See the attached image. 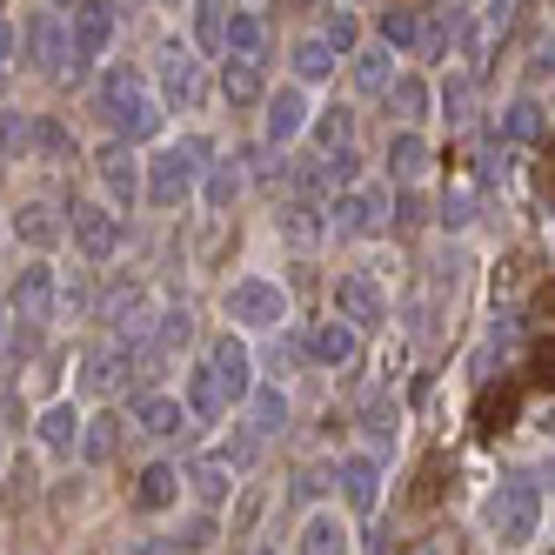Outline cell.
<instances>
[{
	"label": "cell",
	"mask_w": 555,
	"mask_h": 555,
	"mask_svg": "<svg viewBox=\"0 0 555 555\" xmlns=\"http://www.w3.org/2000/svg\"><path fill=\"white\" fill-rule=\"evenodd\" d=\"M194 154H202V147H168L162 154V162H154V202H162V208H175L181 202V194L194 188V168H202V162H194Z\"/></svg>",
	"instance_id": "5"
},
{
	"label": "cell",
	"mask_w": 555,
	"mask_h": 555,
	"mask_svg": "<svg viewBox=\"0 0 555 555\" xmlns=\"http://www.w3.org/2000/svg\"><path fill=\"white\" fill-rule=\"evenodd\" d=\"M508 415H515V395H508V388H502V395L489 388V395H482V428L495 435V422H508Z\"/></svg>",
	"instance_id": "20"
},
{
	"label": "cell",
	"mask_w": 555,
	"mask_h": 555,
	"mask_svg": "<svg viewBox=\"0 0 555 555\" xmlns=\"http://www.w3.org/2000/svg\"><path fill=\"white\" fill-rule=\"evenodd\" d=\"M234 188H242V175H234V168H221V175L208 181V202H215V208H228V202H234Z\"/></svg>",
	"instance_id": "24"
},
{
	"label": "cell",
	"mask_w": 555,
	"mask_h": 555,
	"mask_svg": "<svg viewBox=\"0 0 555 555\" xmlns=\"http://www.w3.org/2000/svg\"><path fill=\"white\" fill-rule=\"evenodd\" d=\"M27 221H14L21 234H27V242H54V221H48V208H21Z\"/></svg>",
	"instance_id": "21"
},
{
	"label": "cell",
	"mask_w": 555,
	"mask_h": 555,
	"mask_svg": "<svg viewBox=\"0 0 555 555\" xmlns=\"http://www.w3.org/2000/svg\"><path fill=\"white\" fill-rule=\"evenodd\" d=\"M14 308H21V322H48V308H54V282H48V268H41V261H34V268H21Z\"/></svg>",
	"instance_id": "9"
},
{
	"label": "cell",
	"mask_w": 555,
	"mask_h": 555,
	"mask_svg": "<svg viewBox=\"0 0 555 555\" xmlns=\"http://www.w3.org/2000/svg\"><path fill=\"white\" fill-rule=\"evenodd\" d=\"M535 522H542V495H535L529 482H502V489L489 495V535H495V542L522 548V542L535 535Z\"/></svg>",
	"instance_id": "1"
},
{
	"label": "cell",
	"mask_w": 555,
	"mask_h": 555,
	"mask_svg": "<svg viewBox=\"0 0 555 555\" xmlns=\"http://www.w3.org/2000/svg\"><path fill=\"white\" fill-rule=\"evenodd\" d=\"M335 314L354 322V328H382L388 322V301H382V288L369 282V274H341V282H335Z\"/></svg>",
	"instance_id": "3"
},
{
	"label": "cell",
	"mask_w": 555,
	"mask_h": 555,
	"mask_svg": "<svg viewBox=\"0 0 555 555\" xmlns=\"http://www.w3.org/2000/svg\"><path fill=\"white\" fill-rule=\"evenodd\" d=\"M81 409H74V402H61V409H48L41 415V442L54 449V455H74V449H81Z\"/></svg>",
	"instance_id": "12"
},
{
	"label": "cell",
	"mask_w": 555,
	"mask_h": 555,
	"mask_svg": "<svg viewBox=\"0 0 555 555\" xmlns=\"http://www.w3.org/2000/svg\"><path fill=\"white\" fill-rule=\"evenodd\" d=\"M228 41H234V48H242V54H255V48H261V21H248V14H242V21H234V27H228Z\"/></svg>",
	"instance_id": "22"
},
{
	"label": "cell",
	"mask_w": 555,
	"mask_h": 555,
	"mask_svg": "<svg viewBox=\"0 0 555 555\" xmlns=\"http://www.w3.org/2000/svg\"><path fill=\"white\" fill-rule=\"evenodd\" d=\"M335 228L341 234H375L382 228V202H375V194H348V202L335 208Z\"/></svg>",
	"instance_id": "17"
},
{
	"label": "cell",
	"mask_w": 555,
	"mask_h": 555,
	"mask_svg": "<svg viewBox=\"0 0 555 555\" xmlns=\"http://www.w3.org/2000/svg\"><path fill=\"white\" fill-rule=\"evenodd\" d=\"M101 181H107V194H114V202H134V188H141V175H134V154L128 147H107L101 154Z\"/></svg>",
	"instance_id": "15"
},
{
	"label": "cell",
	"mask_w": 555,
	"mask_h": 555,
	"mask_svg": "<svg viewBox=\"0 0 555 555\" xmlns=\"http://www.w3.org/2000/svg\"><path fill=\"white\" fill-rule=\"evenodd\" d=\"M0 61H8V27H0Z\"/></svg>",
	"instance_id": "27"
},
{
	"label": "cell",
	"mask_w": 555,
	"mask_h": 555,
	"mask_svg": "<svg viewBox=\"0 0 555 555\" xmlns=\"http://www.w3.org/2000/svg\"><path fill=\"white\" fill-rule=\"evenodd\" d=\"M74 248H81L88 261H114V248H121V221H114L107 208H74Z\"/></svg>",
	"instance_id": "4"
},
{
	"label": "cell",
	"mask_w": 555,
	"mask_h": 555,
	"mask_svg": "<svg viewBox=\"0 0 555 555\" xmlns=\"http://www.w3.org/2000/svg\"><path fill=\"white\" fill-rule=\"evenodd\" d=\"M134 422H141V435L168 442V435H181V428H188V409L175 402V395H134Z\"/></svg>",
	"instance_id": "6"
},
{
	"label": "cell",
	"mask_w": 555,
	"mask_h": 555,
	"mask_svg": "<svg viewBox=\"0 0 555 555\" xmlns=\"http://www.w3.org/2000/svg\"><path fill=\"white\" fill-rule=\"evenodd\" d=\"M341 495H348V508H375L382 502V475H375L369 455H348L341 462Z\"/></svg>",
	"instance_id": "10"
},
{
	"label": "cell",
	"mask_w": 555,
	"mask_h": 555,
	"mask_svg": "<svg viewBox=\"0 0 555 555\" xmlns=\"http://www.w3.org/2000/svg\"><path fill=\"white\" fill-rule=\"evenodd\" d=\"M128 555H181V542H168V535H147V542H134Z\"/></svg>",
	"instance_id": "25"
},
{
	"label": "cell",
	"mask_w": 555,
	"mask_h": 555,
	"mask_svg": "<svg viewBox=\"0 0 555 555\" xmlns=\"http://www.w3.org/2000/svg\"><path fill=\"white\" fill-rule=\"evenodd\" d=\"M188 482H194V495H202V502H221L228 482H234V475H228V455H202V462L188 468Z\"/></svg>",
	"instance_id": "18"
},
{
	"label": "cell",
	"mask_w": 555,
	"mask_h": 555,
	"mask_svg": "<svg viewBox=\"0 0 555 555\" xmlns=\"http://www.w3.org/2000/svg\"><path fill=\"white\" fill-rule=\"evenodd\" d=\"M308 354H314V362H328V369L354 362V322H314V335H308Z\"/></svg>",
	"instance_id": "8"
},
{
	"label": "cell",
	"mask_w": 555,
	"mask_h": 555,
	"mask_svg": "<svg viewBox=\"0 0 555 555\" xmlns=\"http://www.w3.org/2000/svg\"><path fill=\"white\" fill-rule=\"evenodd\" d=\"M548 181H555V147H548Z\"/></svg>",
	"instance_id": "28"
},
{
	"label": "cell",
	"mask_w": 555,
	"mask_h": 555,
	"mask_svg": "<svg viewBox=\"0 0 555 555\" xmlns=\"http://www.w3.org/2000/svg\"><path fill=\"white\" fill-rule=\"evenodd\" d=\"M188 402H194V415H208V422L228 409V382L215 375V362H202V369L188 375Z\"/></svg>",
	"instance_id": "14"
},
{
	"label": "cell",
	"mask_w": 555,
	"mask_h": 555,
	"mask_svg": "<svg viewBox=\"0 0 555 555\" xmlns=\"http://www.w3.org/2000/svg\"><path fill=\"white\" fill-rule=\"evenodd\" d=\"M301 555H348V529H341V515H308L301 522Z\"/></svg>",
	"instance_id": "13"
},
{
	"label": "cell",
	"mask_w": 555,
	"mask_h": 555,
	"mask_svg": "<svg viewBox=\"0 0 555 555\" xmlns=\"http://www.w3.org/2000/svg\"><path fill=\"white\" fill-rule=\"evenodd\" d=\"M415 555H442V542H428V548H415Z\"/></svg>",
	"instance_id": "26"
},
{
	"label": "cell",
	"mask_w": 555,
	"mask_h": 555,
	"mask_svg": "<svg viewBox=\"0 0 555 555\" xmlns=\"http://www.w3.org/2000/svg\"><path fill=\"white\" fill-rule=\"evenodd\" d=\"M282 415H288V402H282V395H274V388H261V402H255V422H261V428H274Z\"/></svg>",
	"instance_id": "23"
},
{
	"label": "cell",
	"mask_w": 555,
	"mask_h": 555,
	"mask_svg": "<svg viewBox=\"0 0 555 555\" xmlns=\"http://www.w3.org/2000/svg\"><path fill=\"white\" fill-rule=\"evenodd\" d=\"M255 555H282V548H255Z\"/></svg>",
	"instance_id": "29"
},
{
	"label": "cell",
	"mask_w": 555,
	"mask_h": 555,
	"mask_svg": "<svg viewBox=\"0 0 555 555\" xmlns=\"http://www.w3.org/2000/svg\"><path fill=\"white\" fill-rule=\"evenodd\" d=\"M228 314L242 328H274V322H288V295L274 282H261V274H242V282L228 288Z\"/></svg>",
	"instance_id": "2"
},
{
	"label": "cell",
	"mask_w": 555,
	"mask_h": 555,
	"mask_svg": "<svg viewBox=\"0 0 555 555\" xmlns=\"http://www.w3.org/2000/svg\"><path fill=\"white\" fill-rule=\"evenodd\" d=\"M81 455H88V462H107V455H114V422H107V415L81 428Z\"/></svg>",
	"instance_id": "19"
},
{
	"label": "cell",
	"mask_w": 555,
	"mask_h": 555,
	"mask_svg": "<svg viewBox=\"0 0 555 555\" xmlns=\"http://www.w3.org/2000/svg\"><path fill=\"white\" fill-rule=\"evenodd\" d=\"M181 482H188L181 468L154 462V468L141 475V489H134V508H175V502H181Z\"/></svg>",
	"instance_id": "11"
},
{
	"label": "cell",
	"mask_w": 555,
	"mask_h": 555,
	"mask_svg": "<svg viewBox=\"0 0 555 555\" xmlns=\"http://www.w3.org/2000/svg\"><path fill=\"white\" fill-rule=\"evenodd\" d=\"M208 362H215V375L228 382V402H242V395L255 388V362H248V348L234 341V335H221V341H215V354H208Z\"/></svg>",
	"instance_id": "7"
},
{
	"label": "cell",
	"mask_w": 555,
	"mask_h": 555,
	"mask_svg": "<svg viewBox=\"0 0 555 555\" xmlns=\"http://www.w3.org/2000/svg\"><path fill=\"white\" fill-rule=\"evenodd\" d=\"M308 128V101L301 94H274L268 101V141H295Z\"/></svg>",
	"instance_id": "16"
}]
</instances>
